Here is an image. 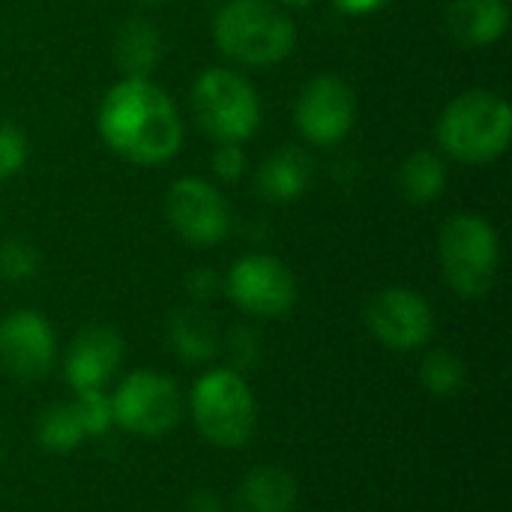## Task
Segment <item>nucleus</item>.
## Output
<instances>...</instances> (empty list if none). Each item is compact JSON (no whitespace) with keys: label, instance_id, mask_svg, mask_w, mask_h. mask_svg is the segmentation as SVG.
<instances>
[{"label":"nucleus","instance_id":"29","mask_svg":"<svg viewBox=\"0 0 512 512\" xmlns=\"http://www.w3.org/2000/svg\"><path fill=\"white\" fill-rule=\"evenodd\" d=\"M189 512H225L222 510V501L210 492V489H201L192 495L189 501Z\"/></svg>","mask_w":512,"mask_h":512},{"label":"nucleus","instance_id":"16","mask_svg":"<svg viewBox=\"0 0 512 512\" xmlns=\"http://www.w3.org/2000/svg\"><path fill=\"white\" fill-rule=\"evenodd\" d=\"M300 486L285 468L261 465L249 471L237 489L240 512H291L297 507Z\"/></svg>","mask_w":512,"mask_h":512},{"label":"nucleus","instance_id":"19","mask_svg":"<svg viewBox=\"0 0 512 512\" xmlns=\"http://www.w3.org/2000/svg\"><path fill=\"white\" fill-rule=\"evenodd\" d=\"M171 345L189 363H204L219 354V330L198 309H183L171 321Z\"/></svg>","mask_w":512,"mask_h":512},{"label":"nucleus","instance_id":"31","mask_svg":"<svg viewBox=\"0 0 512 512\" xmlns=\"http://www.w3.org/2000/svg\"><path fill=\"white\" fill-rule=\"evenodd\" d=\"M138 3H144V6H156V3H162V0H138Z\"/></svg>","mask_w":512,"mask_h":512},{"label":"nucleus","instance_id":"4","mask_svg":"<svg viewBox=\"0 0 512 512\" xmlns=\"http://www.w3.org/2000/svg\"><path fill=\"white\" fill-rule=\"evenodd\" d=\"M189 414L198 435L222 450L249 444L258 426V405L243 372L228 366L204 372L189 393Z\"/></svg>","mask_w":512,"mask_h":512},{"label":"nucleus","instance_id":"7","mask_svg":"<svg viewBox=\"0 0 512 512\" xmlns=\"http://www.w3.org/2000/svg\"><path fill=\"white\" fill-rule=\"evenodd\" d=\"M114 426L138 438H162L183 417V396L174 378L135 369L111 393Z\"/></svg>","mask_w":512,"mask_h":512},{"label":"nucleus","instance_id":"25","mask_svg":"<svg viewBox=\"0 0 512 512\" xmlns=\"http://www.w3.org/2000/svg\"><path fill=\"white\" fill-rule=\"evenodd\" d=\"M210 168H213V177L219 183H237L246 174V150H243V144H216Z\"/></svg>","mask_w":512,"mask_h":512},{"label":"nucleus","instance_id":"27","mask_svg":"<svg viewBox=\"0 0 512 512\" xmlns=\"http://www.w3.org/2000/svg\"><path fill=\"white\" fill-rule=\"evenodd\" d=\"M186 291H189V297H192L195 303H207V300H213V297L222 291V279H219L216 270L198 267V270H192V273L186 276Z\"/></svg>","mask_w":512,"mask_h":512},{"label":"nucleus","instance_id":"18","mask_svg":"<svg viewBox=\"0 0 512 512\" xmlns=\"http://www.w3.org/2000/svg\"><path fill=\"white\" fill-rule=\"evenodd\" d=\"M447 162L435 150H414L399 165V189L411 204H432L447 189Z\"/></svg>","mask_w":512,"mask_h":512},{"label":"nucleus","instance_id":"23","mask_svg":"<svg viewBox=\"0 0 512 512\" xmlns=\"http://www.w3.org/2000/svg\"><path fill=\"white\" fill-rule=\"evenodd\" d=\"M39 270V252L24 240H6L0 246V279L27 282Z\"/></svg>","mask_w":512,"mask_h":512},{"label":"nucleus","instance_id":"30","mask_svg":"<svg viewBox=\"0 0 512 512\" xmlns=\"http://www.w3.org/2000/svg\"><path fill=\"white\" fill-rule=\"evenodd\" d=\"M279 3H285V6H309L312 0H279Z\"/></svg>","mask_w":512,"mask_h":512},{"label":"nucleus","instance_id":"20","mask_svg":"<svg viewBox=\"0 0 512 512\" xmlns=\"http://www.w3.org/2000/svg\"><path fill=\"white\" fill-rule=\"evenodd\" d=\"M36 441L45 453H54V456H66V453H75L84 441V432L72 414L69 405H48L42 414H39V423H36Z\"/></svg>","mask_w":512,"mask_h":512},{"label":"nucleus","instance_id":"2","mask_svg":"<svg viewBox=\"0 0 512 512\" xmlns=\"http://www.w3.org/2000/svg\"><path fill=\"white\" fill-rule=\"evenodd\" d=\"M213 42L240 66H276L297 45V24L273 0H225L213 18Z\"/></svg>","mask_w":512,"mask_h":512},{"label":"nucleus","instance_id":"14","mask_svg":"<svg viewBox=\"0 0 512 512\" xmlns=\"http://www.w3.org/2000/svg\"><path fill=\"white\" fill-rule=\"evenodd\" d=\"M312 180H315V162L297 144H285L273 150L258 168V192L273 204H291L303 198Z\"/></svg>","mask_w":512,"mask_h":512},{"label":"nucleus","instance_id":"13","mask_svg":"<svg viewBox=\"0 0 512 512\" xmlns=\"http://www.w3.org/2000/svg\"><path fill=\"white\" fill-rule=\"evenodd\" d=\"M123 363V336L108 324H90L66 348L63 378L72 390H102Z\"/></svg>","mask_w":512,"mask_h":512},{"label":"nucleus","instance_id":"3","mask_svg":"<svg viewBox=\"0 0 512 512\" xmlns=\"http://www.w3.org/2000/svg\"><path fill=\"white\" fill-rule=\"evenodd\" d=\"M435 138L441 153L453 162L489 165L510 147V102L492 90H468L444 108L435 126Z\"/></svg>","mask_w":512,"mask_h":512},{"label":"nucleus","instance_id":"1","mask_svg":"<svg viewBox=\"0 0 512 512\" xmlns=\"http://www.w3.org/2000/svg\"><path fill=\"white\" fill-rule=\"evenodd\" d=\"M99 138L132 165H165L183 147V120L174 99L153 78H120L96 111Z\"/></svg>","mask_w":512,"mask_h":512},{"label":"nucleus","instance_id":"12","mask_svg":"<svg viewBox=\"0 0 512 512\" xmlns=\"http://www.w3.org/2000/svg\"><path fill=\"white\" fill-rule=\"evenodd\" d=\"M57 360V336L45 315L18 309L0 321V369L15 381H42Z\"/></svg>","mask_w":512,"mask_h":512},{"label":"nucleus","instance_id":"22","mask_svg":"<svg viewBox=\"0 0 512 512\" xmlns=\"http://www.w3.org/2000/svg\"><path fill=\"white\" fill-rule=\"evenodd\" d=\"M84 438H99L105 432L114 429V408H111V396L102 390H75L72 402H69Z\"/></svg>","mask_w":512,"mask_h":512},{"label":"nucleus","instance_id":"10","mask_svg":"<svg viewBox=\"0 0 512 512\" xmlns=\"http://www.w3.org/2000/svg\"><path fill=\"white\" fill-rule=\"evenodd\" d=\"M357 120V96L339 75H315L297 96L294 123L309 144L333 147L345 141Z\"/></svg>","mask_w":512,"mask_h":512},{"label":"nucleus","instance_id":"6","mask_svg":"<svg viewBox=\"0 0 512 512\" xmlns=\"http://www.w3.org/2000/svg\"><path fill=\"white\" fill-rule=\"evenodd\" d=\"M192 111L216 144H243L261 126L258 90L249 78L225 66H210L195 78Z\"/></svg>","mask_w":512,"mask_h":512},{"label":"nucleus","instance_id":"28","mask_svg":"<svg viewBox=\"0 0 512 512\" xmlns=\"http://www.w3.org/2000/svg\"><path fill=\"white\" fill-rule=\"evenodd\" d=\"M390 0H333V6L342 12V15H372V12H381Z\"/></svg>","mask_w":512,"mask_h":512},{"label":"nucleus","instance_id":"15","mask_svg":"<svg viewBox=\"0 0 512 512\" xmlns=\"http://www.w3.org/2000/svg\"><path fill=\"white\" fill-rule=\"evenodd\" d=\"M447 30L468 48H486L504 39L510 27L507 0H453L447 6Z\"/></svg>","mask_w":512,"mask_h":512},{"label":"nucleus","instance_id":"17","mask_svg":"<svg viewBox=\"0 0 512 512\" xmlns=\"http://www.w3.org/2000/svg\"><path fill=\"white\" fill-rule=\"evenodd\" d=\"M114 57L123 78H150L162 60V36L144 18H129L114 36Z\"/></svg>","mask_w":512,"mask_h":512},{"label":"nucleus","instance_id":"11","mask_svg":"<svg viewBox=\"0 0 512 512\" xmlns=\"http://www.w3.org/2000/svg\"><path fill=\"white\" fill-rule=\"evenodd\" d=\"M369 333L390 351L411 354L435 336V312L429 300L411 288H384L366 306Z\"/></svg>","mask_w":512,"mask_h":512},{"label":"nucleus","instance_id":"26","mask_svg":"<svg viewBox=\"0 0 512 512\" xmlns=\"http://www.w3.org/2000/svg\"><path fill=\"white\" fill-rule=\"evenodd\" d=\"M225 348H228V354L234 360V366H228V369H234V372L252 366L255 357H258V339H255L252 330H243V327L240 330H231V336L225 339Z\"/></svg>","mask_w":512,"mask_h":512},{"label":"nucleus","instance_id":"24","mask_svg":"<svg viewBox=\"0 0 512 512\" xmlns=\"http://www.w3.org/2000/svg\"><path fill=\"white\" fill-rule=\"evenodd\" d=\"M27 156H30L27 135L15 123L0 120V180L15 177L27 165Z\"/></svg>","mask_w":512,"mask_h":512},{"label":"nucleus","instance_id":"21","mask_svg":"<svg viewBox=\"0 0 512 512\" xmlns=\"http://www.w3.org/2000/svg\"><path fill=\"white\" fill-rule=\"evenodd\" d=\"M465 378H468V369L453 351H432L420 366L423 387L438 399H453L465 387Z\"/></svg>","mask_w":512,"mask_h":512},{"label":"nucleus","instance_id":"9","mask_svg":"<svg viewBox=\"0 0 512 512\" xmlns=\"http://www.w3.org/2000/svg\"><path fill=\"white\" fill-rule=\"evenodd\" d=\"M165 216L174 234L189 246H216L231 231V207L225 195L201 177H180L171 183Z\"/></svg>","mask_w":512,"mask_h":512},{"label":"nucleus","instance_id":"5","mask_svg":"<svg viewBox=\"0 0 512 512\" xmlns=\"http://www.w3.org/2000/svg\"><path fill=\"white\" fill-rule=\"evenodd\" d=\"M438 258L447 285L459 297H486L495 288L501 267V240L495 225L480 213H453L441 228Z\"/></svg>","mask_w":512,"mask_h":512},{"label":"nucleus","instance_id":"8","mask_svg":"<svg viewBox=\"0 0 512 512\" xmlns=\"http://www.w3.org/2000/svg\"><path fill=\"white\" fill-rule=\"evenodd\" d=\"M228 300L252 318H279L297 303V279L276 255L252 252L231 264L222 279Z\"/></svg>","mask_w":512,"mask_h":512}]
</instances>
